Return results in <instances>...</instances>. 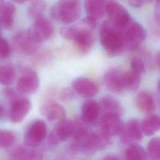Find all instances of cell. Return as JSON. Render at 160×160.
<instances>
[{
  "instance_id": "9c48e42d",
  "label": "cell",
  "mask_w": 160,
  "mask_h": 160,
  "mask_svg": "<svg viewBox=\"0 0 160 160\" xmlns=\"http://www.w3.org/2000/svg\"><path fill=\"white\" fill-rule=\"evenodd\" d=\"M39 87V78L37 72L29 68H23L16 82V90L20 94H34Z\"/></svg>"
},
{
  "instance_id": "2e32d148",
  "label": "cell",
  "mask_w": 160,
  "mask_h": 160,
  "mask_svg": "<svg viewBox=\"0 0 160 160\" xmlns=\"http://www.w3.org/2000/svg\"><path fill=\"white\" fill-rule=\"evenodd\" d=\"M9 157L14 160H40L44 158V154L38 148L24 144L12 148L9 152Z\"/></svg>"
},
{
  "instance_id": "484cf974",
  "label": "cell",
  "mask_w": 160,
  "mask_h": 160,
  "mask_svg": "<svg viewBox=\"0 0 160 160\" xmlns=\"http://www.w3.org/2000/svg\"><path fill=\"white\" fill-rule=\"evenodd\" d=\"M124 156L126 159L132 160H141L148 158L146 151L138 143L129 145L125 151Z\"/></svg>"
},
{
  "instance_id": "f35d334b",
  "label": "cell",
  "mask_w": 160,
  "mask_h": 160,
  "mask_svg": "<svg viewBox=\"0 0 160 160\" xmlns=\"http://www.w3.org/2000/svg\"><path fill=\"white\" fill-rule=\"evenodd\" d=\"M5 114V111L3 108V107L1 106V104H0V119H1Z\"/></svg>"
},
{
  "instance_id": "5b68a950",
  "label": "cell",
  "mask_w": 160,
  "mask_h": 160,
  "mask_svg": "<svg viewBox=\"0 0 160 160\" xmlns=\"http://www.w3.org/2000/svg\"><path fill=\"white\" fill-rule=\"evenodd\" d=\"M119 30L121 33L125 49L130 51L137 49L146 37V31L144 28L133 19Z\"/></svg>"
},
{
  "instance_id": "3957f363",
  "label": "cell",
  "mask_w": 160,
  "mask_h": 160,
  "mask_svg": "<svg viewBox=\"0 0 160 160\" xmlns=\"http://www.w3.org/2000/svg\"><path fill=\"white\" fill-rule=\"evenodd\" d=\"M99 39L102 48L109 56H119L125 49L120 31L108 19L101 24Z\"/></svg>"
},
{
  "instance_id": "4316f807",
  "label": "cell",
  "mask_w": 160,
  "mask_h": 160,
  "mask_svg": "<svg viewBox=\"0 0 160 160\" xmlns=\"http://www.w3.org/2000/svg\"><path fill=\"white\" fill-rule=\"evenodd\" d=\"M16 134L12 131L0 129V149H9L15 144Z\"/></svg>"
},
{
  "instance_id": "44dd1931",
  "label": "cell",
  "mask_w": 160,
  "mask_h": 160,
  "mask_svg": "<svg viewBox=\"0 0 160 160\" xmlns=\"http://www.w3.org/2000/svg\"><path fill=\"white\" fill-rule=\"evenodd\" d=\"M101 113H111L122 116L124 109L121 103L114 97L110 95L102 96L99 102Z\"/></svg>"
},
{
  "instance_id": "7bdbcfd3",
  "label": "cell",
  "mask_w": 160,
  "mask_h": 160,
  "mask_svg": "<svg viewBox=\"0 0 160 160\" xmlns=\"http://www.w3.org/2000/svg\"><path fill=\"white\" fill-rule=\"evenodd\" d=\"M154 1H160V0H154Z\"/></svg>"
},
{
  "instance_id": "6da1fadb",
  "label": "cell",
  "mask_w": 160,
  "mask_h": 160,
  "mask_svg": "<svg viewBox=\"0 0 160 160\" xmlns=\"http://www.w3.org/2000/svg\"><path fill=\"white\" fill-rule=\"evenodd\" d=\"M86 125L82 120L77 121V126L70 144V150L73 153L91 154L105 149L111 143V137L99 130L94 131Z\"/></svg>"
},
{
  "instance_id": "7a4b0ae2",
  "label": "cell",
  "mask_w": 160,
  "mask_h": 160,
  "mask_svg": "<svg viewBox=\"0 0 160 160\" xmlns=\"http://www.w3.org/2000/svg\"><path fill=\"white\" fill-rule=\"evenodd\" d=\"M96 24L97 21L86 17L77 24L62 28L60 34L66 40L72 41L81 54H86L94 44L95 38L92 31Z\"/></svg>"
},
{
  "instance_id": "52a82bcc",
  "label": "cell",
  "mask_w": 160,
  "mask_h": 160,
  "mask_svg": "<svg viewBox=\"0 0 160 160\" xmlns=\"http://www.w3.org/2000/svg\"><path fill=\"white\" fill-rule=\"evenodd\" d=\"M41 42L32 34L29 29L17 32L12 39L13 49L18 52L31 56L38 52L40 48Z\"/></svg>"
},
{
  "instance_id": "277c9868",
  "label": "cell",
  "mask_w": 160,
  "mask_h": 160,
  "mask_svg": "<svg viewBox=\"0 0 160 160\" xmlns=\"http://www.w3.org/2000/svg\"><path fill=\"white\" fill-rule=\"evenodd\" d=\"M80 0H59L52 7L51 16L64 24L76 22L81 16Z\"/></svg>"
},
{
  "instance_id": "8992f818",
  "label": "cell",
  "mask_w": 160,
  "mask_h": 160,
  "mask_svg": "<svg viewBox=\"0 0 160 160\" xmlns=\"http://www.w3.org/2000/svg\"><path fill=\"white\" fill-rule=\"evenodd\" d=\"M77 126V121L64 118L58 121L46 137L47 146L53 148L60 142L71 139Z\"/></svg>"
},
{
  "instance_id": "5bb4252c",
  "label": "cell",
  "mask_w": 160,
  "mask_h": 160,
  "mask_svg": "<svg viewBox=\"0 0 160 160\" xmlns=\"http://www.w3.org/2000/svg\"><path fill=\"white\" fill-rule=\"evenodd\" d=\"M31 106V102L27 98L19 97L13 100L9 112L10 121L12 123L22 122L29 112Z\"/></svg>"
},
{
  "instance_id": "ab89813d",
  "label": "cell",
  "mask_w": 160,
  "mask_h": 160,
  "mask_svg": "<svg viewBox=\"0 0 160 160\" xmlns=\"http://www.w3.org/2000/svg\"><path fill=\"white\" fill-rule=\"evenodd\" d=\"M157 90H158V96H159V99H160V80L158 82V84H157Z\"/></svg>"
},
{
  "instance_id": "8d00e7d4",
  "label": "cell",
  "mask_w": 160,
  "mask_h": 160,
  "mask_svg": "<svg viewBox=\"0 0 160 160\" xmlns=\"http://www.w3.org/2000/svg\"><path fill=\"white\" fill-rule=\"evenodd\" d=\"M156 62L157 65L160 68V50L158 51L156 56Z\"/></svg>"
},
{
  "instance_id": "74e56055",
  "label": "cell",
  "mask_w": 160,
  "mask_h": 160,
  "mask_svg": "<svg viewBox=\"0 0 160 160\" xmlns=\"http://www.w3.org/2000/svg\"><path fill=\"white\" fill-rule=\"evenodd\" d=\"M103 159H119V158L114 155H107Z\"/></svg>"
},
{
  "instance_id": "4fadbf2b",
  "label": "cell",
  "mask_w": 160,
  "mask_h": 160,
  "mask_svg": "<svg viewBox=\"0 0 160 160\" xmlns=\"http://www.w3.org/2000/svg\"><path fill=\"white\" fill-rule=\"evenodd\" d=\"M104 86L113 92H121L126 89L125 72L116 68L107 70L102 78Z\"/></svg>"
},
{
  "instance_id": "836d02e7",
  "label": "cell",
  "mask_w": 160,
  "mask_h": 160,
  "mask_svg": "<svg viewBox=\"0 0 160 160\" xmlns=\"http://www.w3.org/2000/svg\"><path fill=\"white\" fill-rule=\"evenodd\" d=\"M154 0H128V2L131 6L138 8L151 3Z\"/></svg>"
},
{
  "instance_id": "cb8c5ba5",
  "label": "cell",
  "mask_w": 160,
  "mask_h": 160,
  "mask_svg": "<svg viewBox=\"0 0 160 160\" xmlns=\"http://www.w3.org/2000/svg\"><path fill=\"white\" fill-rule=\"evenodd\" d=\"M143 134L149 136L160 130V117L157 115H149L141 123Z\"/></svg>"
},
{
  "instance_id": "d6a6232c",
  "label": "cell",
  "mask_w": 160,
  "mask_h": 160,
  "mask_svg": "<svg viewBox=\"0 0 160 160\" xmlns=\"http://www.w3.org/2000/svg\"><path fill=\"white\" fill-rule=\"evenodd\" d=\"M74 90L69 88H66L61 90L60 92V97L63 101H69L73 99L74 96Z\"/></svg>"
},
{
  "instance_id": "8fae6325",
  "label": "cell",
  "mask_w": 160,
  "mask_h": 160,
  "mask_svg": "<svg viewBox=\"0 0 160 160\" xmlns=\"http://www.w3.org/2000/svg\"><path fill=\"white\" fill-rule=\"evenodd\" d=\"M124 123L116 114H102L98 121V130L112 138L119 134Z\"/></svg>"
},
{
  "instance_id": "83f0119b",
  "label": "cell",
  "mask_w": 160,
  "mask_h": 160,
  "mask_svg": "<svg viewBox=\"0 0 160 160\" xmlns=\"http://www.w3.org/2000/svg\"><path fill=\"white\" fill-rule=\"evenodd\" d=\"M141 76V74L136 72L131 69L125 72L126 89H128L132 91H136L140 86Z\"/></svg>"
},
{
  "instance_id": "ba28073f",
  "label": "cell",
  "mask_w": 160,
  "mask_h": 160,
  "mask_svg": "<svg viewBox=\"0 0 160 160\" xmlns=\"http://www.w3.org/2000/svg\"><path fill=\"white\" fill-rule=\"evenodd\" d=\"M48 127L44 121L38 119L32 121L28 126L24 136V144L38 148L46 139Z\"/></svg>"
},
{
  "instance_id": "d6986e66",
  "label": "cell",
  "mask_w": 160,
  "mask_h": 160,
  "mask_svg": "<svg viewBox=\"0 0 160 160\" xmlns=\"http://www.w3.org/2000/svg\"><path fill=\"white\" fill-rule=\"evenodd\" d=\"M41 114L49 121H59L66 118V111L60 104L49 101L44 102L40 108Z\"/></svg>"
},
{
  "instance_id": "1f68e13d",
  "label": "cell",
  "mask_w": 160,
  "mask_h": 160,
  "mask_svg": "<svg viewBox=\"0 0 160 160\" xmlns=\"http://www.w3.org/2000/svg\"><path fill=\"white\" fill-rule=\"evenodd\" d=\"M130 66L131 70L140 74H142L145 71V66L143 61L138 58H134L131 59Z\"/></svg>"
},
{
  "instance_id": "4dcf8cb0",
  "label": "cell",
  "mask_w": 160,
  "mask_h": 160,
  "mask_svg": "<svg viewBox=\"0 0 160 160\" xmlns=\"http://www.w3.org/2000/svg\"><path fill=\"white\" fill-rule=\"evenodd\" d=\"M11 54V46L3 38L0 37V59L8 58Z\"/></svg>"
},
{
  "instance_id": "d4e9b609",
  "label": "cell",
  "mask_w": 160,
  "mask_h": 160,
  "mask_svg": "<svg viewBox=\"0 0 160 160\" xmlns=\"http://www.w3.org/2000/svg\"><path fill=\"white\" fill-rule=\"evenodd\" d=\"M16 72L15 68L9 64L0 65V84L9 86L12 83Z\"/></svg>"
},
{
  "instance_id": "ac0fdd59",
  "label": "cell",
  "mask_w": 160,
  "mask_h": 160,
  "mask_svg": "<svg viewBox=\"0 0 160 160\" xmlns=\"http://www.w3.org/2000/svg\"><path fill=\"white\" fill-rule=\"evenodd\" d=\"M101 109L99 102L94 99L85 101L81 109V119L87 124H93L99 119Z\"/></svg>"
},
{
  "instance_id": "7402d4cb",
  "label": "cell",
  "mask_w": 160,
  "mask_h": 160,
  "mask_svg": "<svg viewBox=\"0 0 160 160\" xmlns=\"http://www.w3.org/2000/svg\"><path fill=\"white\" fill-rule=\"evenodd\" d=\"M16 7L10 2H4L0 6V26L4 29H11L14 24Z\"/></svg>"
},
{
  "instance_id": "f546056e",
  "label": "cell",
  "mask_w": 160,
  "mask_h": 160,
  "mask_svg": "<svg viewBox=\"0 0 160 160\" xmlns=\"http://www.w3.org/2000/svg\"><path fill=\"white\" fill-rule=\"evenodd\" d=\"M46 9V3L43 0H32L29 5L28 13L29 16L35 19L36 18L42 16V13Z\"/></svg>"
},
{
  "instance_id": "e575fe53",
  "label": "cell",
  "mask_w": 160,
  "mask_h": 160,
  "mask_svg": "<svg viewBox=\"0 0 160 160\" xmlns=\"http://www.w3.org/2000/svg\"><path fill=\"white\" fill-rule=\"evenodd\" d=\"M154 18L157 24L160 26V1H155Z\"/></svg>"
},
{
  "instance_id": "7c38bea8",
  "label": "cell",
  "mask_w": 160,
  "mask_h": 160,
  "mask_svg": "<svg viewBox=\"0 0 160 160\" xmlns=\"http://www.w3.org/2000/svg\"><path fill=\"white\" fill-rule=\"evenodd\" d=\"M119 134L120 141L124 144L138 143L142 139L143 136L141 123L137 119H129L124 124Z\"/></svg>"
},
{
  "instance_id": "60d3db41",
  "label": "cell",
  "mask_w": 160,
  "mask_h": 160,
  "mask_svg": "<svg viewBox=\"0 0 160 160\" xmlns=\"http://www.w3.org/2000/svg\"><path fill=\"white\" fill-rule=\"evenodd\" d=\"M14 2L18 3V4H22V3H24L25 2H26L28 0H13Z\"/></svg>"
},
{
  "instance_id": "603a6c76",
  "label": "cell",
  "mask_w": 160,
  "mask_h": 160,
  "mask_svg": "<svg viewBox=\"0 0 160 160\" xmlns=\"http://www.w3.org/2000/svg\"><path fill=\"white\" fill-rule=\"evenodd\" d=\"M138 109L144 113H151L155 109V102L152 96L148 91H140L136 98Z\"/></svg>"
},
{
  "instance_id": "d590c367",
  "label": "cell",
  "mask_w": 160,
  "mask_h": 160,
  "mask_svg": "<svg viewBox=\"0 0 160 160\" xmlns=\"http://www.w3.org/2000/svg\"><path fill=\"white\" fill-rule=\"evenodd\" d=\"M5 94L7 96V98L10 100H11L12 101L17 98L16 92L9 88H8L5 89Z\"/></svg>"
},
{
  "instance_id": "b9f144b4",
  "label": "cell",
  "mask_w": 160,
  "mask_h": 160,
  "mask_svg": "<svg viewBox=\"0 0 160 160\" xmlns=\"http://www.w3.org/2000/svg\"><path fill=\"white\" fill-rule=\"evenodd\" d=\"M4 2V0H0V6Z\"/></svg>"
},
{
  "instance_id": "f1b7e54d",
  "label": "cell",
  "mask_w": 160,
  "mask_h": 160,
  "mask_svg": "<svg viewBox=\"0 0 160 160\" xmlns=\"http://www.w3.org/2000/svg\"><path fill=\"white\" fill-rule=\"evenodd\" d=\"M148 158L153 160L160 159V138H153L147 146Z\"/></svg>"
},
{
  "instance_id": "30bf717a",
  "label": "cell",
  "mask_w": 160,
  "mask_h": 160,
  "mask_svg": "<svg viewBox=\"0 0 160 160\" xmlns=\"http://www.w3.org/2000/svg\"><path fill=\"white\" fill-rule=\"evenodd\" d=\"M106 13L107 14L108 20L118 29L124 28L132 19L124 6L113 1L107 3Z\"/></svg>"
},
{
  "instance_id": "9a60e30c",
  "label": "cell",
  "mask_w": 160,
  "mask_h": 160,
  "mask_svg": "<svg viewBox=\"0 0 160 160\" xmlns=\"http://www.w3.org/2000/svg\"><path fill=\"white\" fill-rule=\"evenodd\" d=\"M29 29L34 38L41 43L48 40L54 32L51 22L43 15L36 18Z\"/></svg>"
},
{
  "instance_id": "ffe728a7",
  "label": "cell",
  "mask_w": 160,
  "mask_h": 160,
  "mask_svg": "<svg viewBox=\"0 0 160 160\" xmlns=\"http://www.w3.org/2000/svg\"><path fill=\"white\" fill-rule=\"evenodd\" d=\"M106 0H84L86 17L98 21L106 12Z\"/></svg>"
},
{
  "instance_id": "e0dca14e",
  "label": "cell",
  "mask_w": 160,
  "mask_h": 160,
  "mask_svg": "<svg viewBox=\"0 0 160 160\" xmlns=\"http://www.w3.org/2000/svg\"><path fill=\"white\" fill-rule=\"evenodd\" d=\"M71 85L76 93L84 98L93 97L99 90L98 84L94 81L85 77H79L74 79Z\"/></svg>"
}]
</instances>
